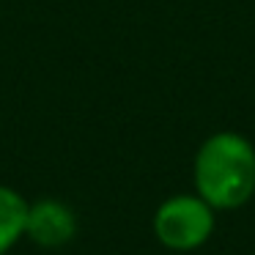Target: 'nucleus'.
<instances>
[{"mask_svg": "<svg viewBox=\"0 0 255 255\" xmlns=\"http://www.w3.org/2000/svg\"><path fill=\"white\" fill-rule=\"evenodd\" d=\"M255 192V148L236 132H217L195 154V195L211 209H239Z\"/></svg>", "mask_w": 255, "mask_h": 255, "instance_id": "obj_1", "label": "nucleus"}, {"mask_svg": "<svg viewBox=\"0 0 255 255\" xmlns=\"http://www.w3.org/2000/svg\"><path fill=\"white\" fill-rule=\"evenodd\" d=\"M154 233L167 250H198L214 233V209L200 195H173L154 211Z\"/></svg>", "mask_w": 255, "mask_h": 255, "instance_id": "obj_2", "label": "nucleus"}, {"mask_svg": "<svg viewBox=\"0 0 255 255\" xmlns=\"http://www.w3.org/2000/svg\"><path fill=\"white\" fill-rule=\"evenodd\" d=\"M77 236V214L61 198L28 200L25 239L41 250H61Z\"/></svg>", "mask_w": 255, "mask_h": 255, "instance_id": "obj_3", "label": "nucleus"}, {"mask_svg": "<svg viewBox=\"0 0 255 255\" xmlns=\"http://www.w3.org/2000/svg\"><path fill=\"white\" fill-rule=\"evenodd\" d=\"M28 198L19 189L0 184V255H8L25 239Z\"/></svg>", "mask_w": 255, "mask_h": 255, "instance_id": "obj_4", "label": "nucleus"}]
</instances>
